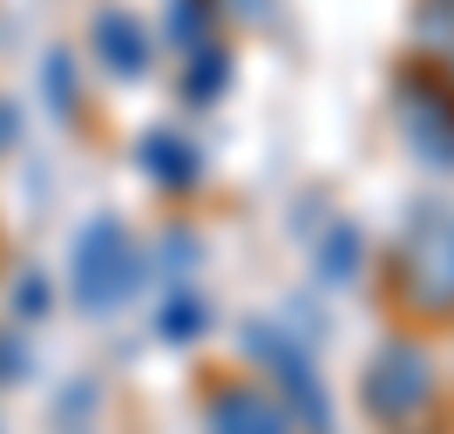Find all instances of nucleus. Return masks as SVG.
<instances>
[{
	"instance_id": "13",
	"label": "nucleus",
	"mask_w": 454,
	"mask_h": 434,
	"mask_svg": "<svg viewBox=\"0 0 454 434\" xmlns=\"http://www.w3.org/2000/svg\"><path fill=\"white\" fill-rule=\"evenodd\" d=\"M197 333H204V299L176 292V299L163 305V340H197Z\"/></svg>"
},
{
	"instance_id": "3",
	"label": "nucleus",
	"mask_w": 454,
	"mask_h": 434,
	"mask_svg": "<svg viewBox=\"0 0 454 434\" xmlns=\"http://www.w3.org/2000/svg\"><path fill=\"white\" fill-rule=\"evenodd\" d=\"M400 143L427 163V170H454V75L441 61H414L400 75Z\"/></svg>"
},
{
	"instance_id": "17",
	"label": "nucleus",
	"mask_w": 454,
	"mask_h": 434,
	"mask_svg": "<svg viewBox=\"0 0 454 434\" xmlns=\"http://www.w3.org/2000/svg\"><path fill=\"white\" fill-rule=\"evenodd\" d=\"M224 14H245V20H265L271 14V0H217Z\"/></svg>"
},
{
	"instance_id": "10",
	"label": "nucleus",
	"mask_w": 454,
	"mask_h": 434,
	"mask_svg": "<svg viewBox=\"0 0 454 434\" xmlns=\"http://www.w3.org/2000/svg\"><path fill=\"white\" fill-rule=\"evenodd\" d=\"M217 0H170V41L176 55H197V48H210L217 41Z\"/></svg>"
},
{
	"instance_id": "18",
	"label": "nucleus",
	"mask_w": 454,
	"mask_h": 434,
	"mask_svg": "<svg viewBox=\"0 0 454 434\" xmlns=\"http://www.w3.org/2000/svg\"><path fill=\"white\" fill-rule=\"evenodd\" d=\"M448 75H454V55H448Z\"/></svg>"
},
{
	"instance_id": "5",
	"label": "nucleus",
	"mask_w": 454,
	"mask_h": 434,
	"mask_svg": "<svg viewBox=\"0 0 454 434\" xmlns=\"http://www.w3.org/2000/svg\"><path fill=\"white\" fill-rule=\"evenodd\" d=\"M245 353L258 359V367H271V374H278V400L292 407L299 434H325V428H333V400H325L319 367H312L299 346L285 340V333H271V326H251V333H245Z\"/></svg>"
},
{
	"instance_id": "16",
	"label": "nucleus",
	"mask_w": 454,
	"mask_h": 434,
	"mask_svg": "<svg viewBox=\"0 0 454 434\" xmlns=\"http://www.w3.org/2000/svg\"><path fill=\"white\" fill-rule=\"evenodd\" d=\"M14 136H20V109H14V102H7V95H0V150H7Z\"/></svg>"
},
{
	"instance_id": "11",
	"label": "nucleus",
	"mask_w": 454,
	"mask_h": 434,
	"mask_svg": "<svg viewBox=\"0 0 454 434\" xmlns=\"http://www.w3.org/2000/svg\"><path fill=\"white\" fill-rule=\"evenodd\" d=\"M41 89H48V102H55V115H75L82 95H75V61L68 55H48L41 61Z\"/></svg>"
},
{
	"instance_id": "4",
	"label": "nucleus",
	"mask_w": 454,
	"mask_h": 434,
	"mask_svg": "<svg viewBox=\"0 0 454 434\" xmlns=\"http://www.w3.org/2000/svg\"><path fill=\"white\" fill-rule=\"evenodd\" d=\"M360 400H366V414L387 421V428H414V421L427 414V400H434V359H427V346L387 340L366 359Z\"/></svg>"
},
{
	"instance_id": "7",
	"label": "nucleus",
	"mask_w": 454,
	"mask_h": 434,
	"mask_svg": "<svg viewBox=\"0 0 454 434\" xmlns=\"http://www.w3.org/2000/svg\"><path fill=\"white\" fill-rule=\"evenodd\" d=\"M89 55L102 61L115 82L150 75V28H143L129 7H102V14L89 20Z\"/></svg>"
},
{
	"instance_id": "15",
	"label": "nucleus",
	"mask_w": 454,
	"mask_h": 434,
	"mask_svg": "<svg viewBox=\"0 0 454 434\" xmlns=\"http://www.w3.org/2000/svg\"><path fill=\"white\" fill-rule=\"evenodd\" d=\"M14 312H27V320H41V312H48V279H41V272L14 279Z\"/></svg>"
},
{
	"instance_id": "9",
	"label": "nucleus",
	"mask_w": 454,
	"mask_h": 434,
	"mask_svg": "<svg viewBox=\"0 0 454 434\" xmlns=\"http://www.w3.org/2000/svg\"><path fill=\"white\" fill-rule=\"evenodd\" d=\"M231 82V55H224V41H210V48H197V55H184V102H217Z\"/></svg>"
},
{
	"instance_id": "12",
	"label": "nucleus",
	"mask_w": 454,
	"mask_h": 434,
	"mask_svg": "<svg viewBox=\"0 0 454 434\" xmlns=\"http://www.w3.org/2000/svg\"><path fill=\"white\" fill-rule=\"evenodd\" d=\"M346 258L360 264V231H353V225H340L333 238H325V251H319V272H325L333 285H340V279H353V272H346Z\"/></svg>"
},
{
	"instance_id": "14",
	"label": "nucleus",
	"mask_w": 454,
	"mask_h": 434,
	"mask_svg": "<svg viewBox=\"0 0 454 434\" xmlns=\"http://www.w3.org/2000/svg\"><path fill=\"white\" fill-rule=\"evenodd\" d=\"M27 367H35L27 340H20L14 326H0V387H14V380H27Z\"/></svg>"
},
{
	"instance_id": "8",
	"label": "nucleus",
	"mask_w": 454,
	"mask_h": 434,
	"mask_svg": "<svg viewBox=\"0 0 454 434\" xmlns=\"http://www.w3.org/2000/svg\"><path fill=\"white\" fill-rule=\"evenodd\" d=\"M136 163H143V177H150L156 190H197V177H204V150L190 143L184 130H143V143H136Z\"/></svg>"
},
{
	"instance_id": "1",
	"label": "nucleus",
	"mask_w": 454,
	"mask_h": 434,
	"mask_svg": "<svg viewBox=\"0 0 454 434\" xmlns=\"http://www.w3.org/2000/svg\"><path fill=\"white\" fill-rule=\"evenodd\" d=\"M150 279V258L143 245L129 238L122 217H89L68 245V285H75V305L82 312H115L122 299H136V285Z\"/></svg>"
},
{
	"instance_id": "2",
	"label": "nucleus",
	"mask_w": 454,
	"mask_h": 434,
	"mask_svg": "<svg viewBox=\"0 0 454 434\" xmlns=\"http://www.w3.org/2000/svg\"><path fill=\"white\" fill-rule=\"evenodd\" d=\"M394 292L420 320H454V204L420 210L414 225L400 231Z\"/></svg>"
},
{
	"instance_id": "6",
	"label": "nucleus",
	"mask_w": 454,
	"mask_h": 434,
	"mask_svg": "<svg viewBox=\"0 0 454 434\" xmlns=\"http://www.w3.org/2000/svg\"><path fill=\"white\" fill-rule=\"evenodd\" d=\"M204 434H299V421L258 380H217L204 394Z\"/></svg>"
}]
</instances>
